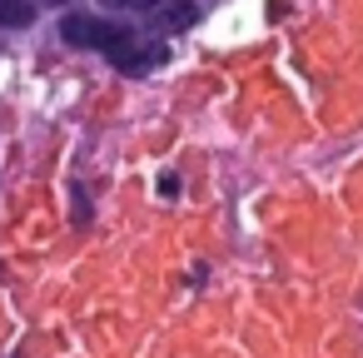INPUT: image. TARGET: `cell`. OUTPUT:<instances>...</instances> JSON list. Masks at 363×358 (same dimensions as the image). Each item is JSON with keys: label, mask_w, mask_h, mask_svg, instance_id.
Here are the masks:
<instances>
[{"label": "cell", "mask_w": 363, "mask_h": 358, "mask_svg": "<svg viewBox=\"0 0 363 358\" xmlns=\"http://www.w3.org/2000/svg\"><path fill=\"white\" fill-rule=\"evenodd\" d=\"M160 194H164V199H174V194H179V174H174V169H169V174H160Z\"/></svg>", "instance_id": "7"}, {"label": "cell", "mask_w": 363, "mask_h": 358, "mask_svg": "<svg viewBox=\"0 0 363 358\" xmlns=\"http://www.w3.org/2000/svg\"><path fill=\"white\" fill-rule=\"evenodd\" d=\"M70 199H75V219L85 224V219H90V204H85V189H80V184H70Z\"/></svg>", "instance_id": "6"}, {"label": "cell", "mask_w": 363, "mask_h": 358, "mask_svg": "<svg viewBox=\"0 0 363 358\" xmlns=\"http://www.w3.org/2000/svg\"><path fill=\"white\" fill-rule=\"evenodd\" d=\"M35 21V0H0V30H26Z\"/></svg>", "instance_id": "4"}, {"label": "cell", "mask_w": 363, "mask_h": 358, "mask_svg": "<svg viewBox=\"0 0 363 358\" xmlns=\"http://www.w3.org/2000/svg\"><path fill=\"white\" fill-rule=\"evenodd\" d=\"M50 6H70V0H50Z\"/></svg>", "instance_id": "8"}, {"label": "cell", "mask_w": 363, "mask_h": 358, "mask_svg": "<svg viewBox=\"0 0 363 358\" xmlns=\"http://www.w3.org/2000/svg\"><path fill=\"white\" fill-rule=\"evenodd\" d=\"M169 60V45H160V40H140L115 70H125V75H145V70H155V65H164Z\"/></svg>", "instance_id": "2"}, {"label": "cell", "mask_w": 363, "mask_h": 358, "mask_svg": "<svg viewBox=\"0 0 363 358\" xmlns=\"http://www.w3.org/2000/svg\"><path fill=\"white\" fill-rule=\"evenodd\" d=\"M105 11H160L164 0H100Z\"/></svg>", "instance_id": "5"}, {"label": "cell", "mask_w": 363, "mask_h": 358, "mask_svg": "<svg viewBox=\"0 0 363 358\" xmlns=\"http://www.w3.org/2000/svg\"><path fill=\"white\" fill-rule=\"evenodd\" d=\"M60 40L75 45V50H95L105 55L110 65H120L140 40L130 26H115V21H100V16H85V11H65L60 16Z\"/></svg>", "instance_id": "1"}, {"label": "cell", "mask_w": 363, "mask_h": 358, "mask_svg": "<svg viewBox=\"0 0 363 358\" xmlns=\"http://www.w3.org/2000/svg\"><path fill=\"white\" fill-rule=\"evenodd\" d=\"M194 0H164V6L155 11V30H189L194 26Z\"/></svg>", "instance_id": "3"}]
</instances>
